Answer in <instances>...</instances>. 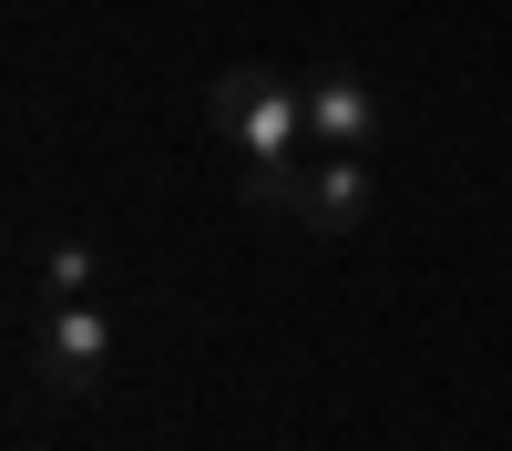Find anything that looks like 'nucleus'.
<instances>
[{"instance_id":"5","label":"nucleus","mask_w":512,"mask_h":451,"mask_svg":"<svg viewBox=\"0 0 512 451\" xmlns=\"http://www.w3.org/2000/svg\"><path fill=\"white\" fill-rule=\"evenodd\" d=\"M52 298H93V246H41V308H52Z\"/></svg>"},{"instance_id":"4","label":"nucleus","mask_w":512,"mask_h":451,"mask_svg":"<svg viewBox=\"0 0 512 451\" xmlns=\"http://www.w3.org/2000/svg\"><path fill=\"white\" fill-rule=\"evenodd\" d=\"M308 134L328 154H369L379 134H390V103H379L359 72H308Z\"/></svg>"},{"instance_id":"2","label":"nucleus","mask_w":512,"mask_h":451,"mask_svg":"<svg viewBox=\"0 0 512 451\" xmlns=\"http://www.w3.org/2000/svg\"><path fill=\"white\" fill-rule=\"evenodd\" d=\"M31 369H41L62 400L103 390V369H113V318H103L93 298H52V308H41V328H31Z\"/></svg>"},{"instance_id":"3","label":"nucleus","mask_w":512,"mask_h":451,"mask_svg":"<svg viewBox=\"0 0 512 451\" xmlns=\"http://www.w3.org/2000/svg\"><path fill=\"white\" fill-rule=\"evenodd\" d=\"M369 205H379L369 154H328V164H308V175H287V195L267 205V216H297L308 236H349V226H369Z\"/></svg>"},{"instance_id":"1","label":"nucleus","mask_w":512,"mask_h":451,"mask_svg":"<svg viewBox=\"0 0 512 451\" xmlns=\"http://www.w3.org/2000/svg\"><path fill=\"white\" fill-rule=\"evenodd\" d=\"M205 123L246 154V205H277L287 175H297V154H308V82H287L267 62H236L216 72V93H205Z\"/></svg>"}]
</instances>
